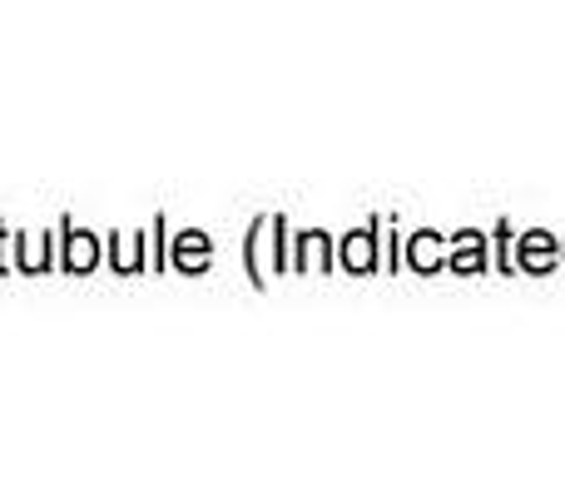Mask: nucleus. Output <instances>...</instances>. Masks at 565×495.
<instances>
[{"instance_id": "1", "label": "nucleus", "mask_w": 565, "mask_h": 495, "mask_svg": "<svg viewBox=\"0 0 565 495\" xmlns=\"http://www.w3.org/2000/svg\"><path fill=\"white\" fill-rule=\"evenodd\" d=\"M342 258H348V262H352V268H358V272H362V268H372V244H367V234H358V238H352Z\"/></svg>"}, {"instance_id": "3", "label": "nucleus", "mask_w": 565, "mask_h": 495, "mask_svg": "<svg viewBox=\"0 0 565 495\" xmlns=\"http://www.w3.org/2000/svg\"><path fill=\"white\" fill-rule=\"evenodd\" d=\"M70 262H75V268H89V262H95V248H89V238L79 234L75 238V248H70Z\"/></svg>"}, {"instance_id": "2", "label": "nucleus", "mask_w": 565, "mask_h": 495, "mask_svg": "<svg viewBox=\"0 0 565 495\" xmlns=\"http://www.w3.org/2000/svg\"><path fill=\"white\" fill-rule=\"evenodd\" d=\"M526 262H536V268H546V262H551V248H546V238H541V234L526 238Z\"/></svg>"}]
</instances>
